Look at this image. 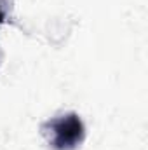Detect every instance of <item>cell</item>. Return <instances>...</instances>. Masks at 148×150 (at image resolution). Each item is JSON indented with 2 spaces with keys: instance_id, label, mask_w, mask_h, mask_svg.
<instances>
[{
  "instance_id": "obj_2",
  "label": "cell",
  "mask_w": 148,
  "mask_h": 150,
  "mask_svg": "<svg viewBox=\"0 0 148 150\" xmlns=\"http://www.w3.org/2000/svg\"><path fill=\"white\" fill-rule=\"evenodd\" d=\"M2 23H4V12H2V9H0V26H2Z\"/></svg>"
},
{
  "instance_id": "obj_1",
  "label": "cell",
  "mask_w": 148,
  "mask_h": 150,
  "mask_svg": "<svg viewBox=\"0 0 148 150\" xmlns=\"http://www.w3.org/2000/svg\"><path fill=\"white\" fill-rule=\"evenodd\" d=\"M42 131L49 134V142L56 150H73L82 143L85 129L77 113L56 117L42 126Z\"/></svg>"
}]
</instances>
